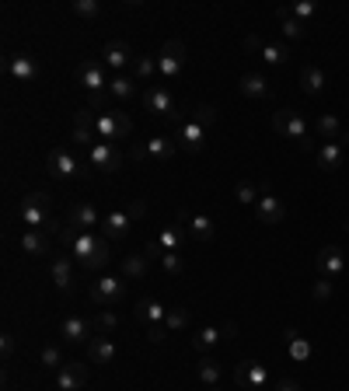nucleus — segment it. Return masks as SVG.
I'll list each match as a JSON object with an SVG mask.
<instances>
[{
  "instance_id": "21",
  "label": "nucleus",
  "mask_w": 349,
  "mask_h": 391,
  "mask_svg": "<svg viewBox=\"0 0 349 391\" xmlns=\"http://www.w3.org/2000/svg\"><path fill=\"white\" fill-rule=\"evenodd\" d=\"M87 381V363H77V360H67L60 370H56V388L60 391H81Z\"/></svg>"
},
{
  "instance_id": "17",
  "label": "nucleus",
  "mask_w": 349,
  "mask_h": 391,
  "mask_svg": "<svg viewBox=\"0 0 349 391\" xmlns=\"http://www.w3.org/2000/svg\"><path fill=\"white\" fill-rule=\"evenodd\" d=\"M77 84L84 87L87 94L109 91V81H105V63H98V60H84V63L77 67Z\"/></svg>"
},
{
  "instance_id": "24",
  "label": "nucleus",
  "mask_w": 349,
  "mask_h": 391,
  "mask_svg": "<svg viewBox=\"0 0 349 391\" xmlns=\"http://www.w3.org/2000/svg\"><path fill=\"white\" fill-rule=\"evenodd\" d=\"M94 136H98V130H94V112L84 105V109L74 116V140H77V147H87V150H91V147L98 143Z\"/></svg>"
},
{
  "instance_id": "1",
  "label": "nucleus",
  "mask_w": 349,
  "mask_h": 391,
  "mask_svg": "<svg viewBox=\"0 0 349 391\" xmlns=\"http://www.w3.org/2000/svg\"><path fill=\"white\" fill-rule=\"evenodd\" d=\"M60 241L70 248L74 262H81L87 272H101V269L109 265V259H112L109 241H105V234H98V231H81V227L67 224L63 234H60Z\"/></svg>"
},
{
  "instance_id": "53",
  "label": "nucleus",
  "mask_w": 349,
  "mask_h": 391,
  "mask_svg": "<svg viewBox=\"0 0 349 391\" xmlns=\"http://www.w3.org/2000/svg\"><path fill=\"white\" fill-rule=\"evenodd\" d=\"M14 353V336H4V356H11Z\"/></svg>"
},
{
  "instance_id": "16",
  "label": "nucleus",
  "mask_w": 349,
  "mask_h": 391,
  "mask_svg": "<svg viewBox=\"0 0 349 391\" xmlns=\"http://www.w3.org/2000/svg\"><path fill=\"white\" fill-rule=\"evenodd\" d=\"M133 214H130V206H123V210H112V214H105L101 217V234H105V241H123L126 234H130V224H133Z\"/></svg>"
},
{
  "instance_id": "26",
  "label": "nucleus",
  "mask_w": 349,
  "mask_h": 391,
  "mask_svg": "<svg viewBox=\"0 0 349 391\" xmlns=\"http://www.w3.org/2000/svg\"><path fill=\"white\" fill-rule=\"evenodd\" d=\"M133 314L143 321V329L147 325H161L165 318H168V307L161 304V301H154V297H140L136 304H133Z\"/></svg>"
},
{
  "instance_id": "27",
  "label": "nucleus",
  "mask_w": 349,
  "mask_h": 391,
  "mask_svg": "<svg viewBox=\"0 0 349 391\" xmlns=\"http://www.w3.org/2000/svg\"><path fill=\"white\" fill-rule=\"evenodd\" d=\"M116 356H119V349L112 343V336H94L91 343H87V360L91 363H116Z\"/></svg>"
},
{
  "instance_id": "48",
  "label": "nucleus",
  "mask_w": 349,
  "mask_h": 391,
  "mask_svg": "<svg viewBox=\"0 0 349 391\" xmlns=\"http://www.w3.org/2000/svg\"><path fill=\"white\" fill-rule=\"evenodd\" d=\"M311 294H314V301H328V297L336 294V287H332V280L321 276V280H314V290H311Z\"/></svg>"
},
{
  "instance_id": "36",
  "label": "nucleus",
  "mask_w": 349,
  "mask_h": 391,
  "mask_svg": "<svg viewBox=\"0 0 349 391\" xmlns=\"http://www.w3.org/2000/svg\"><path fill=\"white\" fill-rule=\"evenodd\" d=\"M185 238H189L185 227H182V224H172V227H165L161 238H154V241L161 245V252H182V241H185Z\"/></svg>"
},
{
  "instance_id": "25",
  "label": "nucleus",
  "mask_w": 349,
  "mask_h": 391,
  "mask_svg": "<svg viewBox=\"0 0 349 391\" xmlns=\"http://www.w3.org/2000/svg\"><path fill=\"white\" fill-rule=\"evenodd\" d=\"M101 217H105V214H101L94 203H87V199L84 203H74V210H70V224L81 227V231H98V227H101Z\"/></svg>"
},
{
  "instance_id": "38",
  "label": "nucleus",
  "mask_w": 349,
  "mask_h": 391,
  "mask_svg": "<svg viewBox=\"0 0 349 391\" xmlns=\"http://www.w3.org/2000/svg\"><path fill=\"white\" fill-rule=\"evenodd\" d=\"M150 77H157V56H136L133 60V81L147 84Z\"/></svg>"
},
{
  "instance_id": "42",
  "label": "nucleus",
  "mask_w": 349,
  "mask_h": 391,
  "mask_svg": "<svg viewBox=\"0 0 349 391\" xmlns=\"http://www.w3.org/2000/svg\"><path fill=\"white\" fill-rule=\"evenodd\" d=\"M157 262H161V269H165L168 276H182V272L189 269V265H185V259H182V252H165Z\"/></svg>"
},
{
  "instance_id": "30",
  "label": "nucleus",
  "mask_w": 349,
  "mask_h": 391,
  "mask_svg": "<svg viewBox=\"0 0 349 391\" xmlns=\"http://www.w3.org/2000/svg\"><path fill=\"white\" fill-rule=\"evenodd\" d=\"M91 329H94V336H116V329H119V314H116L112 307H98L94 318H91Z\"/></svg>"
},
{
  "instance_id": "43",
  "label": "nucleus",
  "mask_w": 349,
  "mask_h": 391,
  "mask_svg": "<svg viewBox=\"0 0 349 391\" xmlns=\"http://www.w3.org/2000/svg\"><path fill=\"white\" fill-rule=\"evenodd\" d=\"M185 325H189V307H168L165 329H168V332H182Z\"/></svg>"
},
{
  "instance_id": "35",
  "label": "nucleus",
  "mask_w": 349,
  "mask_h": 391,
  "mask_svg": "<svg viewBox=\"0 0 349 391\" xmlns=\"http://www.w3.org/2000/svg\"><path fill=\"white\" fill-rule=\"evenodd\" d=\"M136 81L126 77V74H119V77H112L109 81V94H112V101H133L136 98Z\"/></svg>"
},
{
  "instance_id": "45",
  "label": "nucleus",
  "mask_w": 349,
  "mask_h": 391,
  "mask_svg": "<svg viewBox=\"0 0 349 391\" xmlns=\"http://www.w3.org/2000/svg\"><path fill=\"white\" fill-rule=\"evenodd\" d=\"M192 119L199 123V126H206V130H214V123H217V109L214 105H196V112H192Z\"/></svg>"
},
{
  "instance_id": "39",
  "label": "nucleus",
  "mask_w": 349,
  "mask_h": 391,
  "mask_svg": "<svg viewBox=\"0 0 349 391\" xmlns=\"http://www.w3.org/2000/svg\"><path fill=\"white\" fill-rule=\"evenodd\" d=\"M287 349H290V356H294L297 363H307V360H311V343H307L304 336H297V329H287Z\"/></svg>"
},
{
  "instance_id": "19",
  "label": "nucleus",
  "mask_w": 349,
  "mask_h": 391,
  "mask_svg": "<svg viewBox=\"0 0 349 391\" xmlns=\"http://www.w3.org/2000/svg\"><path fill=\"white\" fill-rule=\"evenodd\" d=\"M283 217H287L283 199L272 196V192H262L259 203H255V220H259V224H269V227H276V224H283Z\"/></svg>"
},
{
  "instance_id": "22",
  "label": "nucleus",
  "mask_w": 349,
  "mask_h": 391,
  "mask_svg": "<svg viewBox=\"0 0 349 391\" xmlns=\"http://www.w3.org/2000/svg\"><path fill=\"white\" fill-rule=\"evenodd\" d=\"M346 154H349V147L343 143V140L321 143V147H318V168H325V172H339V168L346 165Z\"/></svg>"
},
{
  "instance_id": "47",
  "label": "nucleus",
  "mask_w": 349,
  "mask_h": 391,
  "mask_svg": "<svg viewBox=\"0 0 349 391\" xmlns=\"http://www.w3.org/2000/svg\"><path fill=\"white\" fill-rule=\"evenodd\" d=\"M39 356H43V363L49 367V370H60V367L67 363V360H63V353H60V346H43Z\"/></svg>"
},
{
  "instance_id": "12",
  "label": "nucleus",
  "mask_w": 349,
  "mask_h": 391,
  "mask_svg": "<svg viewBox=\"0 0 349 391\" xmlns=\"http://www.w3.org/2000/svg\"><path fill=\"white\" fill-rule=\"evenodd\" d=\"M49 280L63 290V294H74L77 290V272H74V255H63V252H56L52 259H49Z\"/></svg>"
},
{
  "instance_id": "13",
  "label": "nucleus",
  "mask_w": 349,
  "mask_h": 391,
  "mask_svg": "<svg viewBox=\"0 0 349 391\" xmlns=\"http://www.w3.org/2000/svg\"><path fill=\"white\" fill-rule=\"evenodd\" d=\"M206 136H210V130H206V126H199V123L189 116V119L178 126V133H174V143H178V150H189V154H196V150H203Z\"/></svg>"
},
{
  "instance_id": "23",
  "label": "nucleus",
  "mask_w": 349,
  "mask_h": 391,
  "mask_svg": "<svg viewBox=\"0 0 349 391\" xmlns=\"http://www.w3.org/2000/svg\"><path fill=\"white\" fill-rule=\"evenodd\" d=\"M60 336L67 339V343H91L94 339V329H91V321L87 318H77V314H70V318H63L60 321Z\"/></svg>"
},
{
  "instance_id": "2",
  "label": "nucleus",
  "mask_w": 349,
  "mask_h": 391,
  "mask_svg": "<svg viewBox=\"0 0 349 391\" xmlns=\"http://www.w3.org/2000/svg\"><path fill=\"white\" fill-rule=\"evenodd\" d=\"M18 217L21 224L28 227V231H43V234H63V227L52 220L49 214V199H45L43 192H28L25 199H21V206H18Z\"/></svg>"
},
{
  "instance_id": "31",
  "label": "nucleus",
  "mask_w": 349,
  "mask_h": 391,
  "mask_svg": "<svg viewBox=\"0 0 349 391\" xmlns=\"http://www.w3.org/2000/svg\"><path fill=\"white\" fill-rule=\"evenodd\" d=\"M196 378H199L203 388H217L220 385V363L214 356H199V360H196Z\"/></svg>"
},
{
  "instance_id": "51",
  "label": "nucleus",
  "mask_w": 349,
  "mask_h": 391,
  "mask_svg": "<svg viewBox=\"0 0 349 391\" xmlns=\"http://www.w3.org/2000/svg\"><path fill=\"white\" fill-rule=\"evenodd\" d=\"M272 391H301V385H297V381H290V378H283V381H276V385H272Z\"/></svg>"
},
{
  "instance_id": "4",
  "label": "nucleus",
  "mask_w": 349,
  "mask_h": 391,
  "mask_svg": "<svg viewBox=\"0 0 349 391\" xmlns=\"http://www.w3.org/2000/svg\"><path fill=\"white\" fill-rule=\"evenodd\" d=\"M87 297H91V304H98V307L123 304V301H126V276H112V272H105V276L91 280Z\"/></svg>"
},
{
  "instance_id": "41",
  "label": "nucleus",
  "mask_w": 349,
  "mask_h": 391,
  "mask_svg": "<svg viewBox=\"0 0 349 391\" xmlns=\"http://www.w3.org/2000/svg\"><path fill=\"white\" fill-rule=\"evenodd\" d=\"M259 56L269 63V67H283V63L290 60V49H287V45H279V43H265Z\"/></svg>"
},
{
  "instance_id": "29",
  "label": "nucleus",
  "mask_w": 349,
  "mask_h": 391,
  "mask_svg": "<svg viewBox=\"0 0 349 391\" xmlns=\"http://www.w3.org/2000/svg\"><path fill=\"white\" fill-rule=\"evenodd\" d=\"M21 252L32 255V259L49 255V252H52V248H49V234H43V231H25V234H21Z\"/></svg>"
},
{
  "instance_id": "46",
  "label": "nucleus",
  "mask_w": 349,
  "mask_h": 391,
  "mask_svg": "<svg viewBox=\"0 0 349 391\" xmlns=\"http://www.w3.org/2000/svg\"><path fill=\"white\" fill-rule=\"evenodd\" d=\"M77 18H98L101 14V4L98 0H74V7H70Z\"/></svg>"
},
{
  "instance_id": "55",
  "label": "nucleus",
  "mask_w": 349,
  "mask_h": 391,
  "mask_svg": "<svg viewBox=\"0 0 349 391\" xmlns=\"http://www.w3.org/2000/svg\"><path fill=\"white\" fill-rule=\"evenodd\" d=\"M206 391H220V388H206Z\"/></svg>"
},
{
  "instance_id": "52",
  "label": "nucleus",
  "mask_w": 349,
  "mask_h": 391,
  "mask_svg": "<svg viewBox=\"0 0 349 391\" xmlns=\"http://www.w3.org/2000/svg\"><path fill=\"white\" fill-rule=\"evenodd\" d=\"M245 49H252V53H262V39H259V35H245Z\"/></svg>"
},
{
  "instance_id": "49",
  "label": "nucleus",
  "mask_w": 349,
  "mask_h": 391,
  "mask_svg": "<svg viewBox=\"0 0 349 391\" xmlns=\"http://www.w3.org/2000/svg\"><path fill=\"white\" fill-rule=\"evenodd\" d=\"M143 336H147V343H154V346H157V343H165L172 332H168V329H165V321H161V325H147V329H143Z\"/></svg>"
},
{
  "instance_id": "9",
  "label": "nucleus",
  "mask_w": 349,
  "mask_h": 391,
  "mask_svg": "<svg viewBox=\"0 0 349 391\" xmlns=\"http://www.w3.org/2000/svg\"><path fill=\"white\" fill-rule=\"evenodd\" d=\"M87 168H98V172H119L123 168V150L116 147V143H105V140H98L91 150H87Z\"/></svg>"
},
{
  "instance_id": "8",
  "label": "nucleus",
  "mask_w": 349,
  "mask_h": 391,
  "mask_svg": "<svg viewBox=\"0 0 349 391\" xmlns=\"http://www.w3.org/2000/svg\"><path fill=\"white\" fill-rule=\"evenodd\" d=\"M185 63H189V53H185V45L178 43V39H172V43L161 45V56H157V74H161L165 81H182Z\"/></svg>"
},
{
  "instance_id": "20",
  "label": "nucleus",
  "mask_w": 349,
  "mask_h": 391,
  "mask_svg": "<svg viewBox=\"0 0 349 391\" xmlns=\"http://www.w3.org/2000/svg\"><path fill=\"white\" fill-rule=\"evenodd\" d=\"M101 56H105L101 63H105L109 70H130L133 60H136V53H133V49L123 43V39H112V43H105Z\"/></svg>"
},
{
  "instance_id": "6",
  "label": "nucleus",
  "mask_w": 349,
  "mask_h": 391,
  "mask_svg": "<svg viewBox=\"0 0 349 391\" xmlns=\"http://www.w3.org/2000/svg\"><path fill=\"white\" fill-rule=\"evenodd\" d=\"M272 130L279 133V136H287V140H297L304 150H314V140L307 136V123L301 112H294V109H279L276 116H272Z\"/></svg>"
},
{
  "instance_id": "18",
  "label": "nucleus",
  "mask_w": 349,
  "mask_h": 391,
  "mask_svg": "<svg viewBox=\"0 0 349 391\" xmlns=\"http://www.w3.org/2000/svg\"><path fill=\"white\" fill-rule=\"evenodd\" d=\"M234 381L238 385H245V388H255V391H265L269 388V370L255 363V360H245V363H238L234 367Z\"/></svg>"
},
{
  "instance_id": "33",
  "label": "nucleus",
  "mask_w": 349,
  "mask_h": 391,
  "mask_svg": "<svg viewBox=\"0 0 349 391\" xmlns=\"http://www.w3.org/2000/svg\"><path fill=\"white\" fill-rule=\"evenodd\" d=\"M147 272H150V259L143 252H130L123 259V276L126 280H147Z\"/></svg>"
},
{
  "instance_id": "3",
  "label": "nucleus",
  "mask_w": 349,
  "mask_h": 391,
  "mask_svg": "<svg viewBox=\"0 0 349 391\" xmlns=\"http://www.w3.org/2000/svg\"><path fill=\"white\" fill-rule=\"evenodd\" d=\"M143 109L147 112H154V116H161V119H168V123H185L182 119V101L172 94V87H165V84H150L147 91H143Z\"/></svg>"
},
{
  "instance_id": "11",
  "label": "nucleus",
  "mask_w": 349,
  "mask_h": 391,
  "mask_svg": "<svg viewBox=\"0 0 349 391\" xmlns=\"http://www.w3.org/2000/svg\"><path fill=\"white\" fill-rule=\"evenodd\" d=\"M174 224H182V227H185V234H189V238H196V241H214V238H217V220L206 217V214H189V210H178Z\"/></svg>"
},
{
  "instance_id": "54",
  "label": "nucleus",
  "mask_w": 349,
  "mask_h": 391,
  "mask_svg": "<svg viewBox=\"0 0 349 391\" xmlns=\"http://www.w3.org/2000/svg\"><path fill=\"white\" fill-rule=\"evenodd\" d=\"M339 140H343V143H346V147H349V133H343V136H339Z\"/></svg>"
},
{
  "instance_id": "14",
  "label": "nucleus",
  "mask_w": 349,
  "mask_h": 391,
  "mask_svg": "<svg viewBox=\"0 0 349 391\" xmlns=\"http://www.w3.org/2000/svg\"><path fill=\"white\" fill-rule=\"evenodd\" d=\"M318 276H325V280H339L343 272H346V252L339 248V245H328V248H321L318 252Z\"/></svg>"
},
{
  "instance_id": "44",
  "label": "nucleus",
  "mask_w": 349,
  "mask_h": 391,
  "mask_svg": "<svg viewBox=\"0 0 349 391\" xmlns=\"http://www.w3.org/2000/svg\"><path fill=\"white\" fill-rule=\"evenodd\" d=\"M234 199H238L241 206H255V203H259V192H255L252 182H238V185H234Z\"/></svg>"
},
{
  "instance_id": "50",
  "label": "nucleus",
  "mask_w": 349,
  "mask_h": 391,
  "mask_svg": "<svg viewBox=\"0 0 349 391\" xmlns=\"http://www.w3.org/2000/svg\"><path fill=\"white\" fill-rule=\"evenodd\" d=\"M290 14H294L297 21H307V18H314V4H311V0H297V4L290 7Z\"/></svg>"
},
{
  "instance_id": "37",
  "label": "nucleus",
  "mask_w": 349,
  "mask_h": 391,
  "mask_svg": "<svg viewBox=\"0 0 349 391\" xmlns=\"http://www.w3.org/2000/svg\"><path fill=\"white\" fill-rule=\"evenodd\" d=\"M276 18H279V28H283V35H287V39H304L307 25H304V21H297V18L290 14V7H279V11H276Z\"/></svg>"
},
{
  "instance_id": "15",
  "label": "nucleus",
  "mask_w": 349,
  "mask_h": 391,
  "mask_svg": "<svg viewBox=\"0 0 349 391\" xmlns=\"http://www.w3.org/2000/svg\"><path fill=\"white\" fill-rule=\"evenodd\" d=\"M7 74L18 84H32V81H39V63H35L32 53H11L7 56Z\"/></svg>"
},
{
  "instance_id": "56",
  "label": "nucleus",
  "mask_w": 349,
  "mask_h": 391,
  "mask_svg": "<svg viewBox=\"0 0 349 391\" xmlns=\"http://www.w3.org/2000/svg\"><path fill=\"white\" fill-rule=\"evenodd\" d=\"M346 231H349V224H346Z\"/></svg>"
},
{
  "instance_id": "32",
  "label": "nucleus",
  "mask_w": 349,
  "mask_h": 391,
  "mask_svg": "<svg viewBox=\"0 0 349 391\" xmlns=\"http://www.w3.org/2000/svg\"><path fill=\"white\" fill-rule=\"evenodd\" d=\"M241 94H245V98H259V101H265V98L272 94V84H269L262 74H245V77H241Z\"/></svg>"
},
{
  "instance_id": "5",
  "label": "nucleus",
  "mask_w": 349,
  "mask_h": 391,
  "mask_svg": "<svg viewBox=\"0 0 349 391\" xmlns=\"http://www.w3.org/2000/svg\"><path fill=\"white\" fill-rule=\"evenodd\" d=\"M94 130L105 143H119V140H130L133 136V119L119 109H109V112H98L94 116Z\"/></svg>"
},
{
  "instance_id": "28",
  "label": "nucleus",
  "mask_w": 349,
  "mask_h": 391,
  "mask_svg": "<svg viewBox=\"0 0 349 391\" xmlns=\"http://www.w3.org/2000/svg\"><path fill=\"white\" fill-rule=\"evenodd\" d=\"M220 339H227V336H223V329H214V325H206V329H199V332L189 339V346L196 349L199 356H210V349L217 346Z\"/></svg>"
},
{
  "instance_id": "34",
  "label": "nucleus",
  "mask_w": 349,
  "mask_h": 391,
  "mask_svg": "<svg viewBox=\"0 0 349 391\" xmlns=\"http://www.w3.org/2000/svg\"><path fill=\"white\" fill-rule=\"evenodd\" d=\"M325 84H328V77H325L321 67H304V70H301V87H304L311 98H318V94L325 91Z\"/></svg>"
},
{
  "instance_id": "40",
  "label": "nucleus",
  "mask_w": 349,
  "mask_h": 391,
  "mask_svg": "<svg viewBox=\"0 0 349 391\" xmlns=\"http://www.w3.org/2000/svg\"><path fill=\"white\" fill-rule=\"evenodd\" d=\"M314 126H318V133H321V140H325V143H332V140H339V136H343V126H339V119H336L332 112H321Z\"/></svg>"
},
{
  "instance_id": "10",
  "label": "nucleus",
  "mask_w": 349,
  "mask_h": 391,
  "mask_svg": "<svg viewBox=\"0 0 349 391\" xmlns=\"http://www.w3.org/2000/svg\"><path fill=\"white\" fill-rule=\"evenodd\" d=\"M174 154H178L174 136H150V140H143V143L133 150L136 161H172Z\"/></svg>"
},
{
  "instance_id": "7",
  "label": "nucleus",
  "mask_w": 349,
  "mask_h": 391,
  "mask_svg": "<svg viewBox=\"0 0 349 391\" xmlns=\"http://www.w3.org/2000/svg\"><path fill=\"white\" fill-rule=\"evenodd\" d=\"M45 168L52 178H60V182H70V178H84L87 168L81 165V158L77 154H70L67 147H52L49 154H45Z\"/></svg>"
}]
</instances>
